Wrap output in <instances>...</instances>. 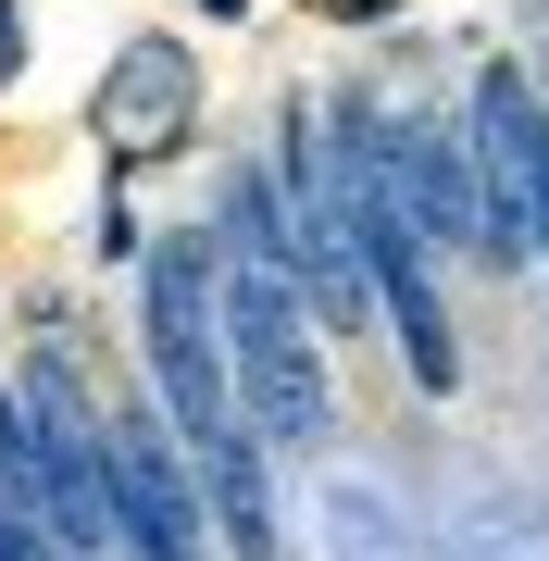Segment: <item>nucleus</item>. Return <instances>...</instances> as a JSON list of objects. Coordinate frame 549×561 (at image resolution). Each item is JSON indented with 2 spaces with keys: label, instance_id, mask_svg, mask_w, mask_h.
<instances>
[{
  "label": "nucleus",
  "instance_id": "nucleus-1",
  "mask_svg": "<svg viewBox=\"0 0 549 561\" xmlns=\"http://www.w3.org/2000/svg\"><path fill=\"white\" fill-rule=\"evenodd\" d=\"M213 275H225V362H238V400L263 437L287 449H312L325 437V312H312V287H300V250H287V201H275V175H238L225 187V238H213Z\"/></svg>",
  "mask_w": 549,
  "mask_h": 561
},
{
  "label": "nucleus",
  "instance_id": "nucleus-2",
  "mask_svg": "<svg viewBox=\"0 0 549 561\" xmlns=\"http://www.w3.org/2000/svg\"><path fill=\"white\" fill-rule=\"evenodd\" d=\"M25 461H38V524L62 549H125V524H113V424H88L62 362L25 375Z\"/></svg>",
  "mask_w": 549,
  "mask_h": 561
},
{
  "label": "nucleus",
  "instance_id": "nucleus-3",
  "mask_svg": "<svg viewBox=\"0 0 549 561\" xmlns=\"http://www.w3.org/2000/svg\"><path fill=\"white\" fill-rule=\"evenodd\" d=\"M474 175H488V225H500V262H549V101L512 62L474 76Z\"/></svg>",
  "mask_w": 549,
  "mask_h": 561
},
{
  "label": "nucleus",
  "instance_id": "nucleus-4",
  "mask_svg": "<svg viewBox=\"0 0 549 561\" xmlns=\"http://www.w3.org/2000/svg\"><path fill=\"white\" fill-rule=\"evenodd\" d=\"M201 461L163 412H125L113 424V524H125V561H201Z\"/></svg>",
  "mask_w": 549,
  "mask_h": 561
},
{
  "label": "nucleus",
  "instance_id": "nucleus-5",
  "mask_svg": "<svg viewBox=\"0 0 549 561\" xmlns=\"http://www.w3.org/2000/svg\"><path fill=\"white\" fill-rule=\"evenodd\" d=\"M375 162H387V187L412 201V225H425L437 250H488V262H500V225H488V175H474V162L449 150L425 113L375 125Z\"/></svg>",
  "mask_w": 549,
  "mask_h": 561
},
{
  "label": "nucleus",
  "instance_id": "nucleus-6",
  "mask_svg": "<svg viewBox=\"0 0 549 561\" xmlns=\"http://www.w3.org/2000/svg\"><path fill=\"white\" fill-rule=\"evenodd\" d=\"M187 101H201L187 50L175 38H138V50L113 62V88H101V125H113V150H163L175 125H187Z\"/></svg>",
  "mask_w": 549,
  "mask_h": 561
},
{
  "label": "nucleus",
  "instance_id": "nucleus-7",
  "mask_svg": "<svg viewBox=\"0 0 549 561\" xmlns=\"http://www.w3.org/2000/svg\"><path fill=\"white\" fill-rule=\"evenodd\" d=\"M312 524H325V561H425V549H412V524L387 512V486H363V474H338Z\"/></svg>",
  "mask_w": 549,
  "mask_h": 561
},
{
  "label": "nucleus",
  "instance_id": "nucleus-8",
  "mask_svg": "<svg viewBox=\"0 0 549 561\" xmlns=\"http://www.w3.org/2000/svg\"><path fill=\"white\" fill-rule=\"evenodd\" d=\"M0 512H38V461H25V400L0 387Z\"/></svg>",
  "mask_w": 549,
  "mask_h": 561
},
{
  "label": "nucleus",
  "instance_id": "nucleus-9",
  "mask_svg": "<svg viewBox=\"0 0 549 561\" xmlns=\"http://www.w3.org/2000/svg\"><path fill=\"white\" fill-rule=\"evenodd\" d=\"M0 561H76V549H62L38 512H0Z\"/></svg>",
  "mask_w": 549,
  "mask_h": 561
},
{
  "label": "nucleus",
  "instance_id": "nucleus-10",
  "mask_svg": "<svg viewBox=\"0 0 549 561\" xmlns=\"http://www.w3.org/2000/svg\"><path fill=\"white\" fill-rule=\"evenodd\" d=\"M0 62H13V0H0Z\"/></svg>",
  "mask_w": 549,
  "mask_h": 561
},
{
  "label": "nucleus",
  "instance_id": "nucleus-11",
  "mask_svg": "<svg viewBox=\"0 0 549 561\" xmlns=\"http://www.w3.org/2000/svg\"><path fill=\"white\" fill-rule=\"evenodd\" d=\"M201 13H225V25H238V0H201Z\"/></svg>",
  "mask_w": 549,
  "mask_h": 561
}]
</instances>
